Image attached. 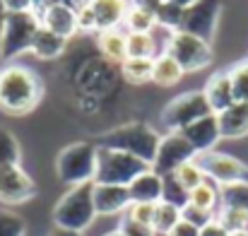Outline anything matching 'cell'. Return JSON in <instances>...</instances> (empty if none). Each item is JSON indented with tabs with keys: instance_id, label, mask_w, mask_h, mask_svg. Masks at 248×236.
I'll list each match as a JSON object with an SVG mask.
<instances>
[{
	"instance_id": "cell-4",
	"label": "cell",
	"mask_w": 248,
	"mask_h": 236,
	"mask_svg": "<svg viewBox=\"0 0 248 236\" xmlns=\"http://www.w3.org/2000/svg\"><path fill=\"white\" fill-rule=\"evenodd\" d=\"M152 169L147 161L133 157L128 152L113 150V147H99L96 145V173L94 183H108V186H130L142 171Z\"/></svg>"
},
{
	"instance_id": "cell-45",
	"label": "cell",
	"mask_w": 248,
	"mask_h": 236,
	"mask_svg": "<svg viewBox=\"0 0 248 236\" xmlns=\"http://www.w3.org/2000/svg\"><path fill=\"white\" fill-rule=\"evenodd\" d=\"M104 236H128V234H125V232L118 227V229H113V232H108V234H104Z\"/></svg>"
},
{
	"instance_id": "cell-39",
	"label": "cell",
	"mask_w": 248,
	"mask_h": 236,
	"mask_svg": "<svg viewBox=\"0 0 248 236\" xmlns=\"http://www.w3.org/2000/svg\"><path fill=\"white\" fill-rule=\"evenodd\" d=\"M121 229H123V232H125L128 236H157L152 227L138 224V222H133V220H128V217H123V222H121Z\"/></svg>"
},
{
	"instance_id": "cell-3",
	"label": "cell",
	"mask_w": 248,
	"mask_h": 236,
	"mask_svg": "<svg viewBox=\"0 0 248 236\" xmlns=\"http://www.w3.org/2000/svg\"><path fill=\"white\" fill-rule=\"evenodd\" d=\"M96 220V207H94V183H82L73 186L65 195L53 207V224L58 229H70L80 232L92 227Z\"/></svg>"
},
{
	"instance_id": "cell-9",
	"label": "cell",
	"mask_w": 248,
	"mask_h": 236,
	"mask_svg": "<svg viewBox=\"0 0 248 236\" xmlns=\"http://www.w3.org/2000/svg\"><path fill=\"white\" fill-rule=\"evenodd\" d=\"M198 166L202 169L205 178L215 181L217 186H232V183H248V164L234 155L212 150L195 157Z\"/></svg>"
},
{
	"instance_id": "cell-30",
	"label": "cell",
	"mask_w": 248,
	"mask_h": 236,
	"mask_svg": "<svg viewBox=\"0 0 248 236\" xmlns=\"http://www.w3.org/2000/svg\"><path fill=\"white\" fill-rule=\"evenodd\" d=\"M173 178L190 193L195 186H200L202 181H205V173H202V169L198 166V161L195 159H190V161H186V164H181L176 171H173Z\"/></svg>"
},
{
	"instance_id": "cell-24",
	"label": "cell",
	"mask_w": 248,
	"mask_h": 236,
	"mask_svg": "<svg viewBox=\"0 0 248 236\" xmlns=\"http://www.w3.org/2000/svg\"><path fill=\"white\" fill-rule=\"evenodd\" d=\"M152 68H155V61L150 58H125L121 63V75L130 84H145V82H152Z\"/></svg>"
},
{
	"instance_id": "cell-14",
	"label": "cell",
	"mask_w": 248,
	"mask_h": 236,
	"mask_svg": "<svg viewBox=\"0 0 248 236\" xmlns=\"http://www.w3.org/2000/svg\"><path fill=\"white\" fill-rule=\"evenodd\" d=\"M181 133L186 135V140L193 145V150H195L198 155H202V152H212V150L217 147V142L222 140L217 113H207V116L198 118V121L190 123L188 128H183Z\"/></svg>"
},
{
	"instance_id": "cell-37",
	"label": "cell",
	"mask_w": 248,
	"mask_h": 236,
	"mask_svg": "<svg viewBox=\"0 0 248 236\" xmlns=\"http://www.w3.org/2000/svg\"><path fill=\"white\" fill-rule=\"evenodd\" d=\"M128 220L138 222V224H145V227H152V217H155V205L152 203H133L125 212Z\"/></svg>"
},
{
	"instance_id": "cell-25",
	"label": "cell",
	"mask_w": 248,
	"mask_h": 236,
	"mask_svg": "<svg viewBox=\"0 0 248 236\" xmlns=\"http://www.w3.org/2000/svg\"><path fill=\"white\" fill-rule=\"evenodd\" d=\"M123 27L128 29V34H152L157 29V15L150 12V10H142V7H133L130 5Z\"/></svg>"
},
{
	"instance_id": "cell-12",
	"label": "cell",
	"mask_w": 248,
	"mask_h": 236,
	"mask_svg": "<svg viewBox=\"0 0 248 236\" xmlns=\"http://www.w3.org/2000/svg\"><path fill=\"white\" fill-rule=\"evenodd\" d=\"M36 195L34 178L22 169V164L0 166V203L2 205H22Z\"/></svg>"
},
{
	"instance_id": "cell-41",
	"label": "cell",
	"mask_w": 248,
	"mask_h": 236,
	"mask_svg": "<svg viewBox=\"0 0 248 236\" xmlns=\"http://www.w3.org/2000/svg\"><path fill=\"white\" fill-rule=\"evenodd\" d=\"M200 236H229V232L215 220V222H210L207 227H202L200 229Z\"/></svg>"
},
{
	"instance_id": "cell-17",
	"label": "cell",
	"mask_w": 248,
	"mask_h": 236,
	"mask_svg": "<svg viewBox=\"0 0 248 236\" xmlns=\"http://www.w3.org/2000/svg\"><path fill=\"white\" fill-rule=\"evenodd\" d=\"M202 94H205L212 113H222L224 109H229L232 104H236L234 84H232V78H229V68L212 73L207 78V82H205V87H202Z\"/></svg>"
},
{
	"instance_id": "cell-18",
	"label": "cell",
	"mask_w": 248,
	"mask_h": 236,
	"mask_svg": "<svg viewBox=\"0 0 248 236\" xmlns=\"http://www.w3.org/2000/svg\"><path fill=\"white\" fill-rule=\"evenodd\" d=\"M128 193H130L133 203H152V205H157L164 198V176H159L155 169H147L128 186Z\"/></svg>"
},
{
	"instance_id": "cell-16",
	"label": "cell",
	"mask_w": 248,
	"mask_h": 236,
	"mask_svg": "<svg viewBox=\"0 0 248 236\" xmlns=\"http://www.w3.org/2000/svg\"><path fill=\"white\" fill-rule=\"evenodd\" d=\"M133 205L128 186H108V183H94V207L96 215L111 217V215H121L128 212V207Z\"/></svg>"
},
{
	"instance_id": "cell-2",
	"label": "cell",
	"mask_w": 248,
	"mask_h": 236,
	"mask_svg": "<svg viewBox=\"0 0 248 236\" xmlns=\"http://www.w3.org/2000/svg\"><path fill=\"white\" fill-rule=\"evenodd\" d=\"M159 140L162 135L150 126V123H125V126H118L108 133H104L99 138V147H113V150H121V152H128L133 157L142 159L152 166V161L157 157V147H159Z\"/></svg>"
},
{
	"instance_id": "cell-33",
	"label": "cell",
	"mask_w": 248,
	"mask_h": 236,
	"mask_svg": "<svg viewBox=\"0 0 248 236\" xmlns=\"http://www.w3.org/2000/svg\"><path fill=\"white\" fill-rule=\"evenodd\" d=\"M229 78H232V84H234L236 101H246L248 104V58L234 63L229 68Z\"/></svg>"
},
{
	"instance_id": "cell-19",
	"label": "cell",
	"mask_w": 248,
	"mask_h": 236,
	"mask_svg": "<svg viewBox=\"0 0 248 236\" xmlns=\"http://www.w3.org/2000/svg\"><path fill=\"white\" fill-rule=\"evenodd\" d=\"M222 140H241L248 135V104L236 101L222 113H217Z\"/></svg>"
},
{
	"instance_id": "cell-8",
	"label": "cell",
	"mask_w": 248,
	"mask_h": 236,
	"mask_svg": "<svg viewBox=\"0 0 248 236\" xmlns=\"http://www.w3.org/2000/svg\"><path fill=\"white\" fill-rule=\"evenodd\" d=\"M212 113L202 89H190L183 92L178 96H173L164 109H162V126L166 128V133H181L183 128H188L190 123H195L198 118Z\"/></svg>"
},
{
	"instance_id": "cell-6",
	"label": "cell",
	"mask_w": 248,
	"mask_h": 236,
	"mask_svg": "<svg viewBox=\"0 0 248 236\" xmlns=\"http://www.w3.org/2000/svg\"><path fill=\"white\" fill-rule=\"evenodd\" d=\"M56 173L63 183L82 186V183H94L96 173V145L92 142H70L63 147L56 157Z\"/></svg>"
},
{
	"instance_id": "cell-34",
	"label": "cell",
	"mask_w": 248,
	"mask_h": 236,
	"mask_svg": "<svg viewBox=\"0 0 248 236\" xmlns=\"http://www.w3.org/2000/svg\"><path fill=\"white\" fill-rule=\"evenodd\" d=\"M0 236H27V222L17 212L0 207Z\"/></svg>"
},
{
	"instance_id": "cell-31",
	"label": "cell",
	"mask_w": 248,
	"mask_h": 236,
	"mask_svg": "<svg viewBox=\"0 0 248 236\" xmlns=\"http://www.w3.org/2000/svg\"><path fill=\"white\" fill-rule=\"evenodd\" d=\"M183 15H186V7L162 2V7L157 10V27L169 29V31H178L183 27Z\"/></svg>"
},
{
	"instance_id": "cell-28",
	"label": "cell",
	"mask_w": 248,
	"mask_h": 236,
	"mask_svg": "<svg viewBox=\"0 0 248 236\" xmlns=\"http://www.w3.org/2000/svg\"><path fill=\"white\" fill-rule=\"evenodd\" d=\"M10 164H22V147L15 133L0 126V166H10Z\"/></svg>"
},
{
	"instance_id": "cell-40",
	"label": "cell",
	"mask_w": 248,
	"mask_h": 236,
	"mask_svg": "<svg viewBox=\"0 0 248 236\" xmlns=\"http://www.w3.org/2000/svg\"><path fill=\"white\" fill-rule=\"evenodd\" d=\"M166 236H200V229H198V227H193L190 222L181 220V222H178V224H176V227H173Z\"/></svg>"
},
{
	"instance_id": "cell-20",
	"label": "cell",
	"mask_w": 248,
	"mask_h": 236,
	"mask_svg": "<svg viewBox=\"0 0 248 236\" xmlns=\"http://www.w3.org/2000/svg\"><path fill=\"white\" fill-rule=\"evenodd\" d=\"M65 44H68V39L39 27L36 34H34V41H31V53L39 61H53V58H58L65 51Z\"/></svg>"
},
{
	"instance_id": "cell-23",
	"label": "cell",
	"mask_w": 248,
	"mask_h": 236,
	"mask_svg": "<svg viewBox=\"0 0 248 236\" xmlns=\"http://www.w3.org/2000/svg\"><path fill=\"white\" fill-rule=\"evenodd\" d=\"M183 75H186L183 68H181L171 56L159 53V56L155 58V68H152V82H155V84H159V87H171V84L181 82Z\"/></svg>"
},
{
	"instance_id": "cell-44",
	"label": "cell",
	"mask_w": 248,
	"mask_h": 236,
	"mask_svg": "<svg viewBox=\"0 0 248 236\" xmlns=\"http://www.w3.org/2000/svg\"><path fill=\"white\" fill-rule=\"evenodd\" d=\"M164 2H171V5H178V7H190L195 0H164Z\"/></svg>"
},
{
	"instance_id": "cell-43",
	"label": "cell",
	"mask_w": 248,
	"mask_h": 236,
	"mask_svg": "<svg viewBox=\"0 0 248 236\" xmlns=\"http://www.w3.org/2000/svg\"><path fill=\"white\" fill-rule=\"evenodd\" d=\"M51 236H82V234H80V232H70V229H58V227H56V229L51 232Z\"/></svg>"
},
{
	"instance_id": "cell-21",
	"label": "cell",
	"mask_w": 248,
	"mask_h": 236,
	"mask_svg": "<svg viewBox=\"0 0 248 236\" xmlns=\"http://www.w3.org/2000/svg\"><path fill=\"white\" fill-rule=\"evenodd\" d=\"M188 203L195 205V207H200V210H207V212L217 215V210H219V205H222V188H219L215 181L205 178L200 186H195V188L188 193Z\"/></svg>"
},
{
	"instance_id": "cell-26",
	"label": "cell",
	"mask_w": 248,
	"mask_h": 236,
	"mask_svg": "<svg viewBox=\"0 0 248 236\" xmlns=\"http://www.w3.org/2000/svg\"><path fill=\"white\" fill-rule=\"evenodd\" d=\"M125 58H157V41L152 34H128L125 39Z\"/></svg>"
},
{
	"instance_id": "cell-35",
	"label": "cell",
	"mask_w": 248,
	"mask_h": 236,
	"mask_svg": "<svg viewBox=\"0 0 248 236\" xmlns=\"http://www.w3.org/2000/svg\"><path fill=\"white\" fill-rule=\"evenodd\" d=\"M162 200L176 205V207H183V205L188 203V190L173 178V173L164 176V198H162Z\"/></svg>"
},
{
	"instance_id": "cell-38",
	"label": "cell",
	"mask_w": 248,
	"mask_h": 236,
	"mask_svg": "<svg viewBox=\"0 0 248 236\" xmlns=\"http://www.w3.org/2000/svg\"><path fill=\"white\" fill-rule=\"evenodd\" d=\"M5 15H22V12H34V0H0Z\"/></svg>"
},
{
	"instance_id": "cell-22",
	"label": "cell",
	"mask_w": 248,
	"mask_h": 236,
	"mask_svg": "<svg viewBox=\"0 0 248 236\" xmlns=\"http://www.w3.org/2000/svg\"><path fill=\"white\" fill-rule=\"evenodd\" d=\"M125 39H128V31H123V29L101 31L99 34V48L106 58H111L113 63L121 65L125 61Z\"/></svg>"
},
{
	"instance_id": "cell-7",
	"label": "cell",
	"mask_w": 248,
	"mask_h": 236,
	"mask_svg": "<svg viewBox=\"0 0 248 236\" xmlns=\"http://www.w3.org/2000/svg\"><path fill=\"white\" fill-rule=\"evenodd\" d=\"M41 27L36 12L5 15L0 24V56L2 61H12L24 51H31V41L36 29Z\"/></svg>"
},
{
	"instance_id": "cell-46",
	"label": "cell",
	"mask_w": 248,
	"mask_h": 236,
	"mask_svg": "<svg viewBox=\"0 0 248 236\" xmlns=\"http://www.w3.org/2000/svg\"><path fill=\"white\" fill-rule=\"evenodd\" d=\"M229 236H248V229H244V232H232Z\"/></svg>"
},
{
	"instance_id": "cell-15",
	"label": "cell",
	"mask_w": 248,
	"mask_h": 236,
	"mask_svg": "<svg viewBox=\"0 0 248 236\" xmlns=\"http://www.w3.org/2000/svg\"><path fill=\"white\" fill-rule=\"evenodd\" d=\"M87 5L92 10L96 34L108 31V29H121L130 10V0H89Z\"/></svg>"
},
{
	"instance_id": "cell-13",
	"label": "cell",
	"mask_w": 248,
	"mask_h": 236,
	"mask_svg": "<svg viewBox=\"0 0 248 236\" xmlns=\"http://www.w3.org/2000/svg\"><path fill=\"white\" fill-rule=\"evenodd\" d=\"M39 22L44 29L63 36V39H70L75 36L80 29H78V10L70 7L68 2H51L46 5L41 12H39Z\"/></svg>"
},
{
	"instance_id": "cell-27",
	"label": "cell",
	"mask_w": 248,
	"mask_h": 236,
	"mask_svg": "<svg viewBox=\"0 0 248 236\" xmlns=\"http://www.w3.org/2000/svg\"><path fill=\"white\" fill-rule=\"evenodd\" d=\"M181 222V207L171 205V203H157L155 205V217H152V229L155 234L166 236L176 224Z\"/></svg>"
},
{
	"instance_id": "cell-10",
	"label": "cell",
	"mask_w": 248,
	"mask_h": 236,
	"mask_svg": "<svg viewBox=\"0 0 248 236\" xmlns=\"http://www.w3.org/2000/svg\"><path fill=\"white\" fill-rule=\"evenodd\" d=\"M222 7H224V0H195L190 7H186L183 27L181 29L212 44V36L217 31V22H219Z\"/></svg>"
},
{
	"instance_id": "cell-36",
	"label": "cell",
	"mask_w": 248,
	"mask_h": 236,
	"mask_svg": "<svg viewBox=\"0 0 248 236\" xmlns=\"http://www.w3.org/2000/svg\"><path fill=\"white\" fill-rule=\"evenodd\" d=\"M181 220H186V222H190L193 227L202 229V227H207L210 222H215V215L207 212V210H200V207H195V205H190V203H186V205L181 207Z\"/></svg>"
},
{
	"instance_id": "cell-29",
	"label": "cell",
	"mask_w": 248,
	"mask_h": 236,
	"mask_svg": "<svg viewBox=\"0 0 248 236\" xmlns=\"http://www.w3.org/2000/svg\"><path fill=\"white\" fill-rule=\"evenodd\" d=\"M215 220H217L229 234H232V232H244V229H248L246 210H236V207H224V205H219Z\"/></svg>"
},
{
	"instance_id": "cell-11",
	"label": "cell",
	"mask_w": 248,
	"mask_h": 236,
	"mask_svg": "<svg viewBox=\"0 0 248 236\" xmlns=\"http://www.w3.org/2000/svg\"><path fill=\"white\" fill-rule=\"evenodd\" d=\"M198 157V152L193 150V145L186 140L183 133H166L159 140V147H157V157L152 161V169L159 173V176H169L173 173L181 164L190 161V159Z\"/></svg>"
},
{
	"instance_id": "cell-5",
	"label": "cell",
	"mask_w": 248,
	"mask_h": 236,
	"mask_svg": "<svg viewBox=\"0 0 248 236\" xmlns=\"http://www.w3.org/2000/svg\"><path fill=\"white\" fill-rule=\"evenodd\" d=\"M162 53L171 56L183 68V73H198V70H205V68H210L215 63L212 44L200 39V36H193V34H188L183 29L169 31Z\"/></svg>"
},
{
	"instance_id": "cell-42",
	"label": "cell",
	"mask_w": 248,
	"mask_h": 236,
	"mask_svg": "<svg viewBox=\"0 0 248 236\" xmlns=\"http://www.w3.org/2000/svg\"><path fill=\"white\" fill-rule=\"evenodd\" d=\"M162 2H164V0H130L133 7H142V10H150V12H155V15H157V10L162 7Z\"/></svg>"
},
{
	"instance_id": "cell-1",
	"label": "cell",
	"mask_w": 248,
	"mask_h": 236,
	"mask_svg": "<svg viewBox=\"0 0 248 236\" xmlns=\"http://www.w3.org/2000/svg\"><path fill=\"white\" fill-rule=\"evenodd\" d=\"M44 99V79L36 70L7 63L0 68V111L7 116H24Z\"/></svg>"
},
{
	"instance_id": "cell-32",
	"label": "cell",
	"mask_w": 248,
	"mask_h": 236,
	"mask_svg": "<svg viewBox=\"0 0 248 236\" xmlns=\"http://www.w3.org/2000/svg\"><path fill=\"white\" fill-rule=\"evenodd\" d=\"M219 188H222L224 207H236L248 212V183H232V186H219Z\"/></svg>"
}]
</instances>
